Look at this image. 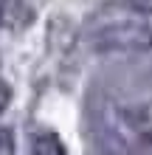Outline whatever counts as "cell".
Returning <instances> with one entry per match:
<instances>
[{"label":"cell","mask_w":152,"mask_h":155,"mask_svg":"<svg viewBox=\"0 0 152 155\" xmlns=\"http://www.w3.org/2000/svg\"><path fill=\"white\" fill-rule=\"evenodd\" d=\"M31 155H68L62 141L53 133H34L31 138Z\"/></svg>","instance_id":"1"},{"label":"cell","mask_w":152,"mask_h":155,"mask_svg":"<svg viewBox=\"0 0 152 155\" xmlns=\"http://www.w3.org/2000/svg\"><path fill=\"white\" fill-rule=\"evenodd\" d=\"M0 155H14V135H11V130H0Z\"/></svg>","instance_id":"2"},{"label":"cell","mask_w":152,"mask_h":155,"mask_svg":"<svg viewBox=\"0 0 152 155\" xmlns=\"http://www.w3.org/2000/svg\"><path fill=\"white\" fill-rule=\"evenodd\" d=\"M127 6L138 14H152V0H127Z\"/></svg>","instance_id":"3"},{"label":"cell","mask_w":152,"mask_h":155,"mask_svg":"<svg viewBox=\"0 0 152 155\" xmlns=\"http://www.w3.org/2000/svg\"><path fill=\"white\" fill-rule=\"evenodd\" d=\"M8 102H11V90H8V85L0 79V113L8 107Z\"/></svg>","instance_id":"4"},{"label":"cell","mask_w":152,"mask_h":155,"mask_svg":"<svg viewBox=\"0 0 152 155\" xmlns=\"http://www.w3.org/2000/svg\"><path fill=\"white\" fill-rule=\"evenodd\" d=\"M0 20H3V14H0Z\"/></svg>","instance_id":"5"}]
</instances>
